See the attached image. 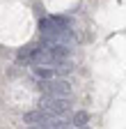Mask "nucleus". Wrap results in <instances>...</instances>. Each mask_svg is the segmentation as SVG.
<instances>
[{
  "mask_svg": "<svg viewBox=\"0 0 126 129\" xmlns=\"http://www.w3.org/2000/svg\"><path fill=\"white\" fill-rule=\"evenodd\" d=\"M37 12L32 0H0V48L16 51L37 35Z\"/></svg>",
  "mask_w": 126,
  "mask_h": 129,
  "instance_id": "obj_1",
  "label": "nucleus"
},
{
  "mask_svg": "<svg viewBox=\"0 0 126 129\" xmlns=\"http://www.w3.org/2000/svg\"><path fill=\"white\" fill-rule=\"evenodd\" d=\"M37 7H41L46 14H53V16H60V14H69L73 9L80 7L83 0H32Z\"/></svg>",
  "mask_w": 126,
  "mask_h": 129,
  "instance_id": "obj_2",
  "label": "nucleus"
}]
</instances>
